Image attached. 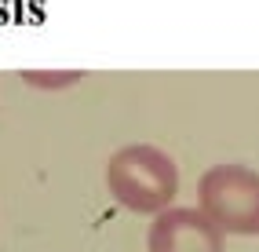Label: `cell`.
<instances>
[{
    "instance_id": "6da1fadb",
    "label": "cell",
    "mask_w": 259,
    "mask_h": 252,
    "mask_svg": "<svg viewBox=\"0 0 259 252\" xmlns=\"http://www.w3.org/2000/svg\"><path fill=\"white\" fill-rule=\"evenodd\" d=\"M106 187L120 208L135 216H161L179 194V164L150 143H132L110 157Z\"/></svg>"
},
{
    "instance_id": "7a4b0ae2",
    "label": "cell",
    "mask_w": 259,
    "mask_h": 252,
    "mask_svg": "<svg viewBox=\"0 0 259 252\" xmlns=\"http://www.w3.org/2000/svg\"><path fill=\"white\" fill-rule=\"evenodd\" d=\"M197 208L237 238H259V172L245 164H215L197 183Z\"/></svg>"
},
{
    "instance_id": "3957f363",
    "label": "cell",
    "mask_w": 259,
    "mask_h": 252,
    "mask_svg": "<svg viewBox=\"0 0 259 252\" xmlns=\"http://www.w3.org/2000/svg\"><path fill=\"white\" fill-rule=\"evenodd\" d=\"M146 252H227V234L201 208L171 205L153 216L146 230Z\"/></svg>"
}]
</instances>
